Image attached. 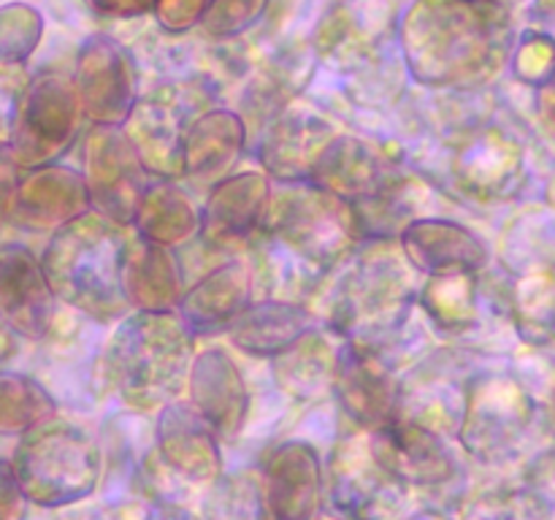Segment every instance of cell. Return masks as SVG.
<instances>
[{"instance_id":"39","label":"cell","mask_w":555,"mask_h":520,"mask_svg":"<svg viewBox=\"0 0 555 520\" xmlns=\"http://www.w3.org/2000/svg\"><path fill=\"white\" fill-rule=\"evenodd\" d=\"M513 70L520 84L540 90L555 70V38L547 32H526L513 52Z\"/></svg>"},{"instance_id":"33","label":"cell","mask_w":555,"mask_h":520,"mask_svg":"<svg viewBox=\"0 0 555 520\" xmlns=\"http://www.w3.org/2000/svg\"><path fill=\"white\" fill-rule=\"evenodd\" d=\"M509 309L515 330L526 344H555V265H540L518 276Z\"/></svg>"},{"instance_id":"32","label":"cell","mask_w":555,"mask_h":520,"mask_svg":"<svg viewBox=\"0 0 555 520\" xmlns=\"http://www.w3.org/2000/svg\"><path fill=\"white\" fill-rule=\"evenodd\" d=\"M336 358H339V347L331 350L328 339L320 334V328H314L312 334L271 361H274V377L280 388L296 399L309 401L323 395L325 388L334 390Z\"/></svg>"},{"instance_id":"8","label":"cell","mask_w":555,"mask_h":520,"mask_svg":"<svg viewBox=\"0 0 555 520\" xmlns=\"http://www.w3.org/2000/svg\"><path fill=\"white\" fill-rule=\"evenodd\" d=\"M85 119L74 79H65L63 74H41L16 95L3 150L20 171L52 166L76 144Z\"/></svg>"},{"instance_id":"7","label":"cell","mask_w":555,"mask_h":520,"mask_svg":"<svg viewBox=\"0 0 555 520\" xmlns=\"http://www.w3.org/2000/svg\"><path fill=\"white\" fill-rule=\"evenodd\" d=\"M537 401L507 372H480L464 385L459 442L477 464L504 466L520 458L537 426Z\"/></svg>"},{"instance_id":"47","label":"cell","mask_w":555,"mask_h":520,"mask_svg":"<svg viewBox=\"0 0 555 520\" xmlns=\"http://www.w3.org/2000/svg\"><path fill=\"white\" fill-rule=\"evenodd\" d=\"M553 410H555V395H553Z\"/></svg>"},{"instance_id":"41","label":"cell","mask_w":555,"mask_h":520,"mask_svg":"<svg viewBox=\"0 0 555 520\" xmlns=\"http://www.w3.org/2000/svg\"><path fill=\"white\" fill-rule=\"evenodd\" d=\"M215 0H157L155 20L166 32H188L195 25H204Z\"/></svg>"},{"instance_id":"2","label":"cell","mask_w":555,"mask_h":520,"mask_svg":"<svg viewBox=\"0 0 555 520\" xmlns=\"http://www.w3.org/2000/svg\"><path fill=\"white\" fill-rule=\"evenodd\" d=\"M195 334L179 312H130L103 355L114 393L135 412H160L188 390Z\"/></svg>"},{"instance_id":"38","label":"cell","mask_w":555,"mask_h":520,"mask_svg":"<svg viewBox=\"0 0 555 520\" xmlns=\"http://www.w3.org/2000/svg\"><path fill=\"white\" fill-rule=\"evenodd\" d=\"M43 36V16L27 3H5L0 11V63L25 65Z\"/></svg>"},{"instance_id":"16","label":"cell","mask_w":555,"mask_h":520,"mask_svg":"<svg viewBox=\"0 0 555 520\" xmlns=\"http://www.w3.org/2000/svg\"><path fill=\"white\" fill-rule=\"evenodd\" d=\"M193 119L182 90L157 87L139 98L122 130L152 177L177 179L184 177V139Z\"/></svg>"},{"instance_id":"46","label":"cell","mask_w":555,"mask_h":520,"mask_svg":"<svg viewBox=\"0 0 555 520\" xmlns=\"http://www.w3.org/2000/svg\"><path fill=\"white\" fill-rule=\"evenodd\" d=\"M318 520H339V518H334V515H320Z\"/></svg>"},{"instance_id":"23","label":"cell","mask_w":555,"mask_h":520,"mask_svg":"<svg viewBox=\"0 0 555 520\" xmlns=\"http://www.w3.org/2000/svg\"><path fill=\"white\" fill-rule=\"evenodd\" d=\"M54 296L41 258L22 244H3L0 252V309L3 323L20 339L41 341L54 320Z\"/></svg>"},{"instance_id":"21","label":"cell","mask_w":555,"mask_h":520,"mask_svg":"<svg viewBox=\"0 0 555 520\" xmlns=\"http://www.w3.org/2000/svg\"><path fill=\"white\" fill-rule=\"evenodd\" d=\"M271 200L274 190L266 171L228 173L225 179L215 182L206 198L201 236L211 247H231L258 238L269 220Z\"/></svg>"},{"instance_id":"11","label":"cell","mask_w":555,"mask_h":520,"mask_svg":"<svg viewBox=\"0 0 555 520\" xmlns=\"http://www.w3.org/2000/svg\"><path fill=\"white\" fill-rule=\"evenodd\" d=\"M334 395L361 431L372 433L404 415V385L399 382L383 347L341 339L336 358Z\"/></svg>"},{"instance_id":"31","label":"cell","mask_w":555,"mask_h":520,"mask_svg":"<svg viewBox=\"0 0 555 520\" xmlns=\"http://www.w3.org/2000/svg\"><path fill=\"white\" fill-rule=\"evenodd\" d=\"M480 274L428 276L417 303L434 330L444 336H466L480 328Z\"/></svg>"},{"instance_id":"25","label":"cell","mask_w":555,"mask_h":520,"mask_svg":"<svg viewBox=\"0 0 555 520\" xmlns=\"http://www.w3.org/2000/svg\"><path fill=\"white\" fill-rule=\"evenodd\" d=\"M190 401L215 422L222 442L242 437L249 415V390L242 368L220 347L198 352L188 385Z\"/></svg>"},{"instance_id":"43","label":"cell","mask_w":555,"mask_h":520,"mask_svg":"<svg viewBox=\"0 0 555 520\" xmlns=\"http://www.w3.org/2000/svg\"><path fill=\"white\" fill-rule=\"evenodd\" d=\"M101 20H139L155 11L157 0H81Z\"/></svg>"},{"instance_id":"27","label":"cell","mask_w":555,"mask_h":520,"mask_svg":"<svg viewBox=\"0 0 555 520\" xmlns=\"http://www.w3.org/2000/svg\"><path fill=\"white\" fill-rule=\"evenodd\" d=\"M255 271L244 260H228L195 282L182 298L179 314L195 336L220 334L231 328L238 314L253 303Z\"/></svg>"},{"instance_id":"18","label":"cell","mask_w":555,"mask_h":520,"mask_svg":"<svg viewBox=\"0 0 555 520\" xmlns=\"http://www.w3.org/2000/svg\"><path fill=\"white\" fill-rule=\"evenodd\" d=\"M374 458L406 487H437L459 474L453 450L434 426L399 417L390 426L369 433Z\"/></svg>"},{"instance_id":"26","label":"cell","mask_w":555,"mask_h":520,"mask_svg":"<svg viewBox=\"0 0 555 520\" xmlns=\"http://www.w3.org/2000/svg\"><path fill=\"white\" fill-rule=\"evenodd\" d=\"M122 287L133 312H179L188 292L171 247L150 242L135 231L125 244Z\"/></svg>"},{"instance_id":"9","label":"cell","mask_w":555,"mask_h":520,"mask_svg":"<svg viewBox=\"0 0 555 520\" xmlns=\"http://www.w3.org/2000/svg\"><path fill=\"white\" fill-rule=\"evenodd\" d=\"M410 487L374 458L369 433L339 439L325 469V504L339 520H393L404 509Z\"/></svg>"},{"instance_id":"17","label":"cell","mask_w":555,"mask_h":520,"mask_svg":"<svg viewBox=\"0 0 555 520\" xmlns=\"http://www.w3.org/2000/svg\"><path fill=\"white\" fill-rule=\"evenodd\" d=\"M222 437L190 399H177L155 417V447L171 474L209 485L222 474Z\"/></svg>"},{"instance_id":"24","label":"cell","mask_w":555,"mask_h":520,"mask_svg":"<svg viewBox=\"0 0 555 520\" xmlns=\"http://www.w3.org/2000/svg\"><path fill=\"white\" fill-rule=\"evenodd\" d=\"M318 187L350 200L352 206L372 204L404 182L388 157L358 135L339 133L320 157L312 179Z\"/></svg>"},{"instance_id":"13","label":"cell","mask_w":555,"mask_h":520,"mask_svg":"<svg viewBox=\"0 0 555 520\" xmlns=\"http://www.w3.org/2000/svg\"><path fill=\"white\" fill-rule=\"evenodd\" d=\"M74 84L90 125L122 128L141 98L133 54L106 32H95L81 43Z\"/></svg>"},{"instance_id":"42","label":"cell","mask_w":555,"mask_h":520,"mask_svg":"<svg viewBox=\"0 0 555 520\" xmlns=\"http://www.w3.org/2000/svg\"><path fill=\"white\" fill-rule=\"evenodd\" d=\"M0 482H3V493H0L3 496V502H0V520H25L30 498L25 496L22 485L16 482L9 458L0 466Z\"/></svg>"},{"instance_id":"45","label":"cell","mask_w":555,"mask_h":520,"mask_svg":"<svg viewBox=\"0 0 555 520\" xmlns=\"http://www.w3.org/2000/svg\"><path fill=\"white\" fill-rule=\"evenodd\" d=\"M155 520H198V518L188 515V512H184V509H163V512L157 515Z\"/></svg>"},{"instance_id":"3","label":"cell","mask_w":555,"mask_h":520,"mask_svg":"<svg viewBox=\"0 0 555 520\" xmlns=\"http://www.w3.org/2000/svg\"><path fill=\"white\" fill-rule=\"evenodd\" d=\"M415 274L401 247H390V238H372L325 292L320 320L341 339L383 347L421 301Z\"/></svg>"},{"instance_id":"35","label":"cell","mask_w":555,"mask_h":520,"mask_svg":"<svg viewBox=\"0 0 555 520\" xmlns=\"http://www.w3.org/2000/svg\"><path fill=\"white\" fill-rule=\"evenodd\" d=\"M318 60V52L312 49H285L276 52L274 57L266 63V68L258 74V81L249 87L247 103L258 112L260 106L276 117L282 108L293 103L304 84L312 76V65Z\"/></svg>"},{"instance_id":"34","label":"cell","mask_w":555,"mask_h":520,"mask_svg":"<svg viewBox=\"0 0 555 520\" xmlns=\"http://www.w3.org/2000/svg\"><path fill=\"white\" fill-rule=\"evenodd\" d=\"M198 520H274L260 471L242 469L209 482L201 498Z\"/></svg>"},{"instance_id":"22","label":"cell","mask_w":555,"mask_h":520,"mask_svg":"<svg viewBox=\"0 0 555 520\" xmlns=\"http://www.w3.org/2000/svg\"><path fill=\"white\" fill-rule=\"evenodd\" d=\"M399 247L423 276L480 274L491 249L472 227L444 217H415L399 233Z\"/></svg>"},{"instance_id":"36","label":"cell","mask_w":555,"mask_h":520,"mask_svg":"<svg viewBox=\"0 0 555 520\" xmlns=\"http://www.w3.org/2000/svg\"><path fill=\"white\" fill-rule=\"evenodd\" d=\"M57 417V404L43 385L27 374L5 368L0 374V431L3 437H22L41 422Z\"/></svg>"},{"instance_id":"6","label":"cell","mask_w":555,"mask_h":520,"mask_svg":"<svg viewBox=\"0 0 555 520\" xmlns=\"http://www.w3.org/2000/svg\"><path fill=\"white\" fill-rule=\"evenodd\" d=\"M11 469L30 504L63 509L98 491L103 450L87 428L52 417L22 433L11 455Z\"/></svg>"},{"instance_id":"15","label":"cell","mask_w":555,"mask_h":520,"mask_svg":"<svg viewBox=\"0 0 555 520\" xmlns=\"http://www.w3.org/2000/svg\"><path fill=\"white\" fill-rule=\"evenodd\" d=\"M396 30L393 0H331L314 30L318 60L358 70L377 60Z\"/></svg>"},{"instance_id":"1","label":"cell","mask_w":555,"mask_h":520,"mask_svg":"<svg viewBox=\"0 0 555 520\" xmlns=\"http://www.w3.org/2000/svg\"><path fill=\"white\" fill-rule=\"evenodd\" d=\"M513 16L499 0H417L399 25L412 79L434 90H475L513 54Z\"/></svg>"},{"instance_id":"40","label":"cell","mask_w":555,"mask_h":520,"mask_svg":"<svg viewBox=\"0 0 555 520\" xmlns=\"http://www.w3.org/2000/svg\"><path fill=\"white\" fill-rule=\"evenodd\" d=\"M269 3L271 0H215L204 20V30L220 41L242 36L249 27L258 25Z\"/></svg>"},{"instance_id":"4","label":"cell","mask_w":555,"mask_h":520,"mask_svg":"<svg viewBox=\"0 0 555 520\" xmlns=\"http://www.w3.org/2000/svg\"><path fill=\"white\" fill-rule=\"evenodd\" d=\"M125 244V227L95 209L54 231L41 265L57 301L98 323L128 317L133 309L122 287Z\"/></svg>"},{"instance_id":"19","label":"cell","mask_w":555,"mask_h":520,"mask_svg":"<svg viewBox=\"0 0 555 520\" xmlns=\"http://www.w3.org/2000/svg\"><path fill=\"white\" fill-rule=\"evenodd\" d=\"M336 128L307 106L282 108L258 141V160L271 179L282 184L309 182L320 157L336 139Z\"/></svg>"},{"instance_id":"44","label":"cell","mask_w":555,"mask_h":520,"mask_svg":"<svg viewBox=\"0 0 555 520\" xmlns=\"http://www.w3.org/2000/svg\"><path fill=\"white\" fill-rule=\"evenodd\" d=\"M537 108H540L542 122L555 133V70L551 79L537 90Z\"/></svg>"},{"instance_id":"20","label":"cell","mask_w":555,"mask_h":520,"mask_svg":"<svg viewBox=\"0 0 555 520\" xmlns=\"http://www.w3.org/2000/svg\"><path fill=\"white\" fill-rule=\"evenodd\" d=\"M263 491L274 520H318L325 507V471L320 453L304 439L276 444L266 458Z\"/></svg>"},{"instance_id":"29","label":"cell","mask_w":555,"mask_h":520,"mask_svg":"<svg viewBox=\"0 0 555 520\" xmlns=\"http://www.w3.org/2000/svg\"><path fill=\"white\" fill-rule=\"evenodd\" d=\"M247 144V122L231 108H204L190 122L184 139V177L220 182L242 157Z\"/></svg>"},{"instance_id":"28","label":"cell","mask_w":555,"mask_h":520,"mask_svg":"<svg viewBox=\"0 0 555 520\" xmlns=\"http://www.w3.org/2000/svg\"><path fill=\"white\" fill-rule=\"evenodd\" d=\"M314 328H320V317L304 303L263 298L238 314L236 323L228 328V339L236 350L253 358H276Z\"/></svg>"},{"instance_id":"37","label":"cell","mask_w":555,"mask_h":520,"mask_svg":"<svg viewBox=\"0 0 555 520\" xmlns=\"http://www.w3.org/2000/svg\"><path fill=\"white\" fill-rule=\"evenodd\" d=\"M455 520H553V504L534 485L486 487L461 502Z\"/></svg>"},{"instance_id":"12","label":"cell","mask_w":555,"mask_h":520,"mask_svg":"<svg viewBox=\"0 0 555 520\" xmlns=\"http://www.w3.org/2000/svg\"><path fill=\"white\" fill-rule=\"evenodd\" d=\"M524 166V144L499 122L464 130L450 152V177L455 190L482 204L507 200L520 187Z\"/></svg>"},{"instance_id":"14","label":"cell","mask_w":555,"mask_h":520,"mask_svg":"<svg viewBox=\"0 0 555 520\" xmlns=\"http://www.w3.org/2000/svg\"><path fill=\"white\" fill-rule=\"evenodd\" d=\"M92 211L85 177L74 168L52 166L20 171L16 182L3 190V217L20 231H60Z\"/></svg>"},{"instance_id":"30","label":"cell","mask_w":555,"mask_h":520,"mask_svg":"<svg viewBox=\"0 0 555 520\" xmlns=\"http://www.w3.org/2000/svg\"><path fill=\"white\" fill-rule=\"evenodd\" d=\"M201 222L204 209H198L173 179H157L141 200L133 231L163 247H179L201 233Z\"/></svg>"},{"instance_id":"5","label":"cell","mask_w":555,"mask_h":520,"mask_svg":"<svg viewBox=\"0 0 555 520\" xmlns=\"http://www.w3.org/2000/svg\"><path fill=\"white\" fill-rule=\"evenodd\" d=\"M258 238L260 258L291 260L314 280L341 269L366 242L356 206L314 182L282 184Z\"/></svg>"},{"instance_id":"10","label":"cell","mask_w":555,"mask_h":520,"mask_svg":"<svg viewBox=\"0 0 555 520\" xmlns=\"http://www.w3.org/2000/svg\"><path fill=\"white\" fill-rule=\"evenodd\" d=\"M81 177L90 190L92 209L130 227L152 187V173L141 162L122 128L90 125L81 141Z\"/></svg>"}]
</instances>
